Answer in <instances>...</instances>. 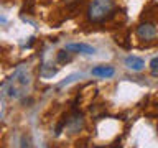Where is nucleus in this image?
I'll use <instances>...</instances> for the list:
<instances>
[{
	"instance_id": "nucleus-1",
	"label": "nucleus",
	"mask_w": 158,
	"mask_h": 148,
	"mask_svg": "<svg viewBox=\"0 0 158 148\" xmlns=\"http://www.w3.org/2000/svg\"><path fill=\"white\" fill-rule=\"evenodd\" d=\"M115 15L114 0H92L87 7V20L92 23H104Z\"/></svg>"
},
{
	"instance_id": "nucleus-2",
	"label": "nucleus",
	"mask_w": 158,
	"mask_h": 148,
	"mask_svg": "<svg viewBox=\"0 0 158 148\" xmlns=\"http://www.w3.org/2000/svg\"><path fill=\"white\" fill-rule=\"evenodd\" d=\"M135 31H137V36L140 39H143V41H152V39H155L158 36V28H156V25L153 22L138 23Z\"/></svg>"
},
{
	"instance_id": "nucleus-3",
	"label": "nucleus",
	"mask_w": 158,
	"mask_h": 148,
	"mask_svg": "<svg viewBox=\"0 0 158 148\" xmlns=\"http://www.w3.org/2000/svg\"><path fill=\"white\" fill-rule=\"evenodd\" d=\"M64 125H66V128L71 133H76L79 132L82 128L84 125V117H82V113L81 112H73L69 117L64 118Z\"/></svg>"
},
{
	"instance_id": "nucleus-4",
	"label": "nucleus",
	"mask_w": 158,
	"mask_h": 148,
	"mask_svg": "<svg viewBox=\"0 0 158 148\" xmlns=\"http://www.w3.org/2000/svg\"><path fill=\"white\" fill-rule=\"evenodd\" d=\"M66 51H74V53H82V54H94L96 48L86 43H69L66 44Z\"/></svg>"
},
{
	"instance_id": "nucleus-5",
	"label": "nucleus",
	"mask_w": 158,
	"mask_h": 148,
	"mask_svg": "<svg viewBox=\"0 0 158 148\" xmlns=\"http://www.w3.org/2000/svg\"><path fill=\"white\" fill-rule=\"evenodd\" d=\"M125 66L132 71H142L145 68V61L138 56H127L125 58Z\"/></svg>"
},
{
	"instance_id": "nucleus-6",
	"label": "nucleus",
	"mask_w": 158,
	"mask_h": 148,
	"mask_svg": "<svg viewBox=\"0 0 158 148\" xmlns=\"http://www.w3.org/2000/svg\"><path fill=\"white\" fill-rule=\"evenodd\" d=\"M115 74V69L112 66H97L92 69V76H99V77H112Z\"/></svg>"
},
{
	"instance_id": "nucleus-7",
	"label": "nucleus",
	"mask_w": 158,
	"mask_h": 148,
	"mask_svg": "<svg viewBox=\"0 0 158 148\" xmlns=\"http://www.w3.org/2000/svg\"><path fill=\"white\" fill-rule=\"evenodd\" d=\"M69 61H71V56H69V53H66V49L58 51V63L59 64H66Z\"/></svg>"
},
{
	"instance_id": "nucleus-8",
	"label": "nucleus",
	"mask_w": 158,
	"mask_h": 148,
	"mask_svg": "<svg viewBox=\"0 0 158 148\" xmlns=\"http://www.w3.org/2000/svg\"><path fill=\"white\" fill-rule=\"evenodd\" d=\"M150 72L153 77H158V56L150 61Z\"/></svg>"
},
{
	"instance_id": "nucleus-9",
	"label": "nucleus",
	"mask_w": 158,
	"mask_h": 148,
	"mask_svg": "<svg viewBox=\"0 0 158 148\" xmlns=\"http://www.w3.org/2000/svg\"><path fill=\"white\" fill-rule=\"evenodd\" d=\"M20 148H33L28 135H22V138H20Z\"/></svg>"
}]
</instances>
